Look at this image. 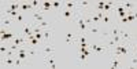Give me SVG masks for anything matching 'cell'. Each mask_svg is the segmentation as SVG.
<instances>
[{
    "instance_id": "cell-1",
    "label": "cell",
    "mask_w": 137,
    "mask_h": 69,
    "mask_svg": "<svg viewBox=\"0 0 137 69\" xmlns=\"http://www.w3.org/2000/svg\"><path fill=\"white\" fill-rule=\"evenodd\" d=\"M77 26H78V29H80L81 32H82V33H85V32L88 31V28H89V26H88V25L85 24L84 15H82V17H81V15L77 17Z\"/></svg>"
},
{
    "instance_id": "cell-2",
    "label": "cell",
    "mask_w": 137,
    "mask_h": 69,
    "mask_svg": "<svg viewBox=\"0 0 137 69\" xmlns=\"http://www.w3.org/2000/svg\"><path fill=\"white\" fill-rule=\"evenodd\" d=\"M60 15H62V18H63V19L69 21V19H73L74 13H73V10H67V8H65L63 11H60Z\"/></svg>"
},
{
    "instance_id": "cell-3",
    "label": "cell",
    "mask_w": 137,
    "mask_h": 69,
    "mask_svg": "<svg viewBox=\"0 0 137 69\" xmlns=\"http://www.w3.org/2000/svg\"><path fill=\"white\" fill-rule=\"evenodd\" d=\"M3 65H6V66H15V57L7 55L4 60H3Z\"/></svg>"
},
{
    "instance_id": "cell-4",
    "label": "cell",
    "mask_w": 137,
    "mask_h": 69,
    "mask_svg": "<svg viewBox=\"0 0 137 69\" xmlns=\"http://www.w3.org/2000/svg\"><path fill=\"white\" fill-rule=\"evenodd\" d=\"M14 37H15V35H14L13 32L2 29V40H10V39H14Z\"/></svg>"
},
{
    "instance_id": "cell-5",
    "label": "cell",
    "mask_w": 137,
    "mask_h": 69,
    "mask_svg": "<svg viewBox=\"0 0 137 69\" xmlns=\"http://www.w3.org/2000/svg\"><path fill=\"white\" fill-rule=\"evenodd\" d=\"M45 65H47V66H49L51 69H55V68H56V64H55V60H54L52 55L45 57Z\"/></svg>"
},
{
    "instance_id": "cell-6",
    "label": "cell",
    "mask_w": 137,
    "mask_h": 69,
    "mask_svg": "<svg viewBox=\"0 0 137 69\" xmlns=\"http://www.w3.org/2000/svg\"><path fill=\"white\" fill-rule=\"evenodd\" d=\"M33 18H34V21H36L34 24H40V22H43V21H44L43 14L40 13V11H37V10H36L34 13H33Z\"/></svg>"
},
{
    "instance_id": "cell-7",
    "label": "cell",
    "mask_w": 137,
    "mask_h": 69,
    "mask_svg": "<svg viewBox=\"0 0 137 69\" xmlns=\"http://www.w3.org/2000/svg\"><path fill=\"white\" fill-rule=\"evenodd\" d=\"M52 33H54L52 29H47V31H44V32H43L44 40H45V42H49L51 39H52Z\"/></svg>"
},
{
    "instance_id": "cell-8",
    "label": "cell",
    "mask_w": 137,
    "mask_h": 69,
    "mask_svg": "<svg viewBox=\"0 0 137 69\" xmlns=\"http://www.w3.org/2000/svg\"><path fill=\"white\" fill-rule=\"evenodd\" d=\"M32 8H33V7H32L30 3H28V2H22V3H21V10H19V11L25 13V11H29V10H32Z\"/></svg>"
},
{
    "instance_id": "cell-9",
    "label": "cell",
    "mask_w": 137,
    "mask_h": 69,
    "mask_svg": "<svg viewBox=\"0 0 137 69\" xmlns=\"http://www.w3.org/2000/svg\"><path fill=\"white\" fill-rule=\"evenodd\" d=\"M123 7H125V10H126L128 13H132V11H134V3H132V2H125L123 3Z\"/></svg>"
},
{
    "instance_id": "cell-10",
    "label": "cell",
    "mask_w": 137,
    "mask_h": 69,
    "mask_svg": "<svg viewBox=\"0 0 137 69\" xmlns=\"http://www.w3.org/2000/svg\"><path fill=\"white\" fill-rule=\"evenodd\" d=\"M91 50L92 51H96V53H106L107 48H104V47H99L97 44H91Z\"/></svg>"
},
{
    "instance_id": "cell-11",
    "label": "cell",
    "mask_w": 137,
    "mask_h": 69,
    "mask_svg": "<svg viewBox=\"0 0 137 69\" xmlns=\"http://www.w3.org/2000/svg\"><path fill=\"white\" fill-rule=\"evenodd\" d=\"M54 47L52 46H44V50H43V53H44V57H48V55H51V54L54 53Z\"/></svg>"
},
{
    "instance_id": "cell-12",
    "label": "cell",
    "mask_w": 137,
    "mask_h": 69,
    "mask_svg": "<svg viewBox=\"0 0 137 69\" xmlns=\"http://www.w3.org/2000/svg\"><path fill=\"white\" fill-rule=\"evenodd\" d=\"M119 36H121V39H123V40H128V42H130V39H132V36L129 32L126 31H119Z\"/></svg>"
},
{
    "instance_id": "cell-13",
    "label": "cell",
    "mask_w": 137,
    "mask_h": 69,
    "mask_svg": "<svg viewBox=\"0 0 137 69\" xmlns=\"http://www.w3.org/2000/svg\"><path fill=\"white\" fill-rule=\"evenodd\" d=\"M51 7H52V2H43V8L37 10V11H48V10H51Z\"/></svg>"
},
{
    "instance_id": "cell-14",
    "label": "cell",
    "mask_w": 137,
    "mask_h": 69,
    "mask_svg": "<svg viewBox=\"0 0 137 69\" xmlns=\"http://www.w3.org/2000/svg\"><path fill=\"white\" fill-rule=\"evenodd\" d=\"M107 47H108V48H115L117 47V43L114 42L113 37H107Z\"/></svg>"
},
{
    "instance_id": "cell-15",
    "label": "cell",
    "mask_w": 137,
    "mask_h": 69,
    "mask_svg": "<svg viewBox=\"0 0 137 69\" xmlns=\"http://www.w3.org/2000/svg\"><path fill=\"white\" fill-rule=\"evenodd\" d=\"M2 25H3V28L6 26V29L10 28L11 26V19H10V18H3V19H2Z\"/></svg>"
},
{
    "instance_id": "cell-16",
    "label": "cell",
    "mask_w": 137,
    "mask_h": 69,
    "mask_svg": "<svg viewBox=\"0 0 137 69\" xmlns=\"http://www.w3.org/2000/svg\"><path fill=\"white\" fill-rule=\"evenodd\" d=\"M15 21H17L18 24L23 25V24H25V18H23V14H22V13H19V14H18V15H17V18H15Z\"/></svg>"
},
{
    "instance_id": "cell-17",
    "label": "cell",
    "mask_w": 137,
    "mask_h": 69,
    "mask_svg": "<svg viewBox=\"0 0 137 69\" xmlns=\"http://www.w3.org/2000/svg\"><path fill=\"white\" fill-rule=\"evenodd\" d=\"M76 6H77L76 2H66V3H65V7H66L67 10H73Z\"/></svg>"
},
{
    "instance_id": "cell-18",
    "label": "cell",
    "mask_w": 137,
    "mask_h": 69,
    "mask_svg": "<svg viewBox=\"0 0 137 69\" xmlns=\"http://www.w3.org/2000/svg\"><path fill=\"white\" fill-rule=\"evenodd\" d=\"M73 37H74V33H71V32H69V33L66 35V43H67V44H70V43L73 42Z\"/></svg>"
},
{
    "instance_id": "cell-19",
    "label": "cell",
    "mask_w": 137,
    "mask_h": 69,
    "mask_svg": "<svg viewBox=\"0 0 137 69\" xmlns=\"http://www.w3.org/2000/svg\"><path fill=\"white\" fill-rule=\"evenodd\" d=\"M78 58H80V61L82 62V65L86 62V60H88V55L86 54H84V53H80V55H78Z\"/></svg>"
},
{
    "instance_id": "cell-20",
    "label": "cell",
    "mask_w": 137,
    "mask_h": 69,
    "mask_svg": "<svg viewBox=\"0 0 137 69\" xmlns=\"http://www.w3.org/2000/svg\"><path fill=\"white\" fill-rule=\"evenodd\" d=\"M77 4H78V7H81V8H82V7H89V6H91V3H89V2H86V0H82V2H78Z\"/></svg>"
},
{
    "instance_id": "cell-21",
    "label": "cell",
    "mask_w": 137,
    "mask_h": 69,
    "mask_svg": "<svg viewBox=\"0 0 137 69\" xmlns=\"http://www.w3.org/2000/svg\"><path fill=\"white\" fill-rule=\"evenodd\" d=\"M91 18H92V21H93L95 25H96V24H100V21H102L97 15H93V13H91Z\"/></svg>"
},
{
    "instance_id": "cell-22",
    "label": "cell",
    "mask_w": 137,
    "mask_h": 69,
    "mask_svg": "<svg viewBox=\"0 0 137 69\" xmlns=\"http://www.w3.org/2000/svg\"><path fill=\"white\" fill-rule=\"evenodd\" d=\"M111 68H118L119 66V60H117V58H114L113 60V62H111V65H110Z\"/></svg>"
},
{
    "instance_id": "cell-23",
    "label": "cell",
    "mask_w": 137,
    "mask_h": 69,
    "mask_svg": "<svg viewBox=\"0 0 137 69\" xmlns=\"http://www.w3.org/2000/svg\"><path fill=\"white\" fill-rule=\"evenodd\" d=\"M30 4H32L33 8H37V10L40 8V2H37V0H32V2H30Z\"/></svg>"
},
{
    "instance_id": "cell-24",
    "label": "cell",
    "mask_w": 137,
    "mask_h": 69,
    "mask_svg": "<svg viewBox=\"0 0 137 69\" xmlns=\"http://www.w3.org/2000/svg\"><path fill=\"white\" fill-rule=\"evenodd\" d=\"M102 22H103V24H110V22H111L110 17L107 15V14H104V15H103V18H102Z\"/></svg>"
},
{
    "instance_id": "cell-25",
    "label": "cell",
    "mask_w": 137,
    "mask_h": 69,
    "mask_svg": "<svg viewBox=\"0 0 137 69\" xmlns=\"http://www.w3.org/2000/svg\"><path fill=\"white\" fill-rule=\"evenodd\" d=\"M130 66H132V68H137V58H136V57H132V60H130Z\"/></svg>"
},
{
    "instance_id": "cell-26",
    "label": "cell",
    "mask_w": 137,
    "mask_h": 69,
    "mask_svg": "<svg viewBox=\"0 0 137 69\" xmlns=\"http://www.w3.org/2000/svg\"><path fill=\"white\" fill-rule=\"evenodd\" d=\"M89 32H91V33H99L100 31H99V28H97V26H95V25H92V26H91V29H89Z\"/></svg>"
},
{
    "instance_id": "cell-27",
    "label": "cell",
    "mask_w": 137,
    "mask_h": 69,
    "mask_svg": "<svg viewBox=\"0 0 137 69\" xmlns=\"http://www.w3.org/2000/svg\"><path fill=\"white\" fill-rule=\"evenodd\" d=\"M117 35H119V29L114 26V28H113V31H111V36H117Z\"/></svg>"
},
{
    "instance_id": "cell-28",
    "label": "cell",
    "mask_w": 137,
    "mask_h": 69,
    "mask_svg": "<svg viewBox=\"0 0 137 69\" xmlns=\"http://www.w3.org/2000/svg\"><path fill=\"white\" fill-rule=\"evenodd\" d=\"M52 7H55V8H62V3L60 2H52Z\"/></svg>"
},
{
    "instance_id": "cell-29",
    "label": "cell",
    "mask_w": 137,
    "mask_h": 69,
    "mask_svg": "<svg viewBox=\"0 0 137 69\" xmlns=\"http://www.w3.org/2000/svg\"><path fill=\"white\" fill-rule=\"evenodd\" d=\"M0 51H2V54H3V55H4V53H7V47L2 46V47H0Z\"/></svg>"
},
{
    "instance_id": "cell-30",
    "label": "cell",
    "mask_w": 137,
    "mask_h": 69,
    "mask_svg": "<svg viewBox=\"0 0 137 69\" xmlns=\"http://www.w3.org/2000/svg\"><path fill=\"white\" fill-rule=\"evenodd\" d=\"M121 22H123V24H126V22H129L128 17H123V18H121Z\"/></svg>"
},
{
    "instance_id": "cell-31",
    "label": "cell",
    "mask_w": 137,
    "mask_h": 69,
    "mask_svg": "<svg viewBox=\"0 0 137 69\" xmlns=\"http://www.w3.org/2000/svg\"><path fill=\"white\" fill-rule=\"evenodd\" d=\"M133 15H134V18L137 19V10H134V11H133Z\"/></svg>"
},
{
    "instance_id": "cell-32",
    "label": "cell",
    "mask_w": 137,
    "mask_h": 69,
    "mask_svg": "<svg viewBox=\"0 0 137 69\" xmlns=\"http://www.w3.org/2000/svg\"><path fill=\"white\" fill-rule=\"evenodd\" d=\"M134 50H136V51H137V44H136V46H134Z\"/></svg>"
}]
</instances>
